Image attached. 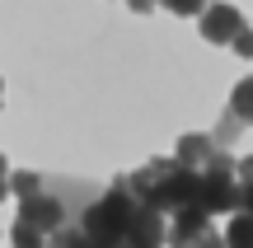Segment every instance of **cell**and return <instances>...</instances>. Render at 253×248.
Masks as SVG:
<instances>
[{
    "label": "cell",
    "instance_id": "obj_1",
    "mask_svg": "<svg viewBox=\"0 0 253 248\" xmlns=\"http://www.w3.org/2000/svg\"><path fill=\"white\" fill-rule=\"evenodd\" d=\"M122 183L141 206H150V211L164 215V211H188V206H197L202 178L192 174V169H178L173 159H150L145 169H136Z\"/></svg>",
    "mask_w": 253,
    "mask_h": 248
},
{
    "label": "cell",
    "instance_id": "obj_2",
    "mask_svg": "<svg viewBox=\"0 0 253 248\" xmlns=\"http://www.w3.org/2000/svg\"><path fill=\"white\" fill-rule=\"evenodd\" d=\"M136 206H141V202L126 192V183L108 187V192H99L89 206H84L80 234H84V239H94V244H103V248H122V230H126V220H131Z\"/></svg>",
    "mask_w": 253,
    "mask_h": 248
},
{
    "label": "cell",
    "instance_id": "obj_3",
    "mask_svg": "<svg viewBox=\"0 0 253 248\" xmlns=\"http://www.w3.org/2000/svg\"><path fill=\"white\" fill-rule=\"evenodd\" d=\"M122 248H164V215L150 206H136L122 230Z\"/></svg>",
    "mask_w": 253,
    "mask_h": 248
},
{
    "label": "cell",
    "instance_id": "obj_4",
    "mask_svg": "<svg viewBox=\"0 0 253 248\" xmlns=\"http://www.w3.org/2000/svg\"><path fill=\"white\" fill-rule=\"evenodd\" d=\"M19 220H28L33 230L52 234V230H61V225H66V206H61V197L33 192V197H24V202H19Z\"/></svg>",
    "mask_w": 253,
    "mask_h": 248
},
{
    "label": "cell",
    "instance_id": "obj_5",
    "mask_svg": "<svg viewBox=\"0 0 253 248\" xmlns=\"http://www.w3.org/2000/svg\"><path fill=\"white\" fill-rule=\"evenodd\" d=\"M211 234V215L188 206V211H173V225H164V244L169 248H192L197 239Z\"/></svg>",
    "mask_w": 253,
    "mask_h": 248
},
{
    "label": "cell",
    "instance_id": "obj_6",
    "mask_svg": "<svg viewBox=\"0 0 253 248\" xmlns=\"http://www.w3.org/2000/svg\"><path fill=\"white\" fill-rule=\"evenodd\" d=\"M244 14H239L235 5H207L202 9V37H207V42H235V33H244Z\"/></svg>",
    "mask_w": 253,
    "mask_h": 248
},
{
    "label": "cell",
    "instance_id": "obj_7",
    "mask_svg": "<svg viewBox=\"0 0 253 248\" xmlns=\"http://www.w3.org/2000/svg\"><path fill=\"white\" fill-rule=\"evenodd\" d=\"M211 155H216L211 136H197V131H192V136H178V150H173V164H178V169H192V174H197V169L207 164Z\"/></svg>",
    "mask_w": 253,
    "mask_h": 248
},
{
    "label": "cell",
    "instance_id": "obj_8",
    "mask_svg": "<svg viewBox=\"0 0 253 248\" xmlns=\"http://www.w3.org/2000/svg\"><path fill=\"white\" fill-rule=\"evenodd\" d=\"M220 244H225V248H253V220H249V211H235V220H230V230H225Z\"/></svg>",
    "mask_w": 253,
    "mask_h": 248
},
{
    "label": "cell",
    "instance_id": "obj_9",
    "mask_svg": "<svg viewBox=\"0 0 253 248\" xmlns=\"http://www.w3.org/2000/svg\"><path fill=\"white\" fill-rule=\"evenodd\" d=\"M230 117H235V122H249V117H253V80H239V84H235Z\"/></svg>",
    "mask_w": 253,
    "mask_h": 248
},
{
    "label": "cell",
    "instance_id": "obj_10",
    "mask_svg": "<svg viewBox=\"0 0 253 248\" xmlns=\"http://www.w3.org/2000/svg\"><path fill=\"white\" fill-rule=\"evenodd\" d=\"M9 239H14V248H47V234H42V230H33L28 220H14Z\"/></svg>",
    "mask_w": 253,
    "mask_h": 248
},
{
    "label": "cell",
    "instance_id": "obj_11",
    "mask_svg": "<svg viewBox=\"0 0 253 248\" xmlns=\"http://www.w3.org/2000/svg\"><path fill=\"white\" fill-rule=\"evenodd\" d=\"M9 192H19V202H24V197H33V192H42V178L38 174H9Z\"/></svg>",
    "mask_w": 253,
    "mask_h": 248
},
{
    "label": "cell",
    "instance_id": "obj_12",
    "mask_svg": "<svg viewBox=\"0 0 253 248\" xmlns=\"http://www.w3.org/2000/svg\"><path fill=\"white\" fill-rule=\"evenodd\" d=\"M47 248H84V234L71 230V225H61V230L47 234Z\"/></svg>",
    "mask_w": 253,
    "mask_h": 248
},
{
    "label": "cell",
    "instance_id": "obj_13",
    "mask_svg": "<svg viewBox=\"0 0 253 248\" xmlns=\"http://www.w3.org/2000/svg\"><path fill=\"white\" fill-rule=\"evenodd\" d=\"M239 127H244V122H235V117H225V122H220V131H216V136H211V145L220 150V145H225V141H235V136H239Z\"/></svg>",
    "mask_w": 253,
    "mask_h": 248
},
{
    "label": "cell",
    "instance_id": "obj_14",
    "mask_svg": "<svg viewBox=\"0 0 253 248\" xmlns=\"http://www.w3.org/2000/svg\"><path fill=\"white\" fill-rule=\"evenodd\" d=\"M164 5H169L173 14H202V9H207V0H164Z\"/></svg>",
    "mask_w": 253,
    "mask_h": 248
},
{
    "label": "cell",
    "instance_id": "obj_15",
    "mask_svg": "<svg viewBox=\"0 0 253 248\" xmlns=\"http://www.w3.org/2000/svg\"><path fill=\"white\" fill-rule=\"evenodd\" d=\"M235 52L239 56H253V33L244 28V33H235Z\"/></svg>",
    "mask_w": 253,
    "mask_h": 248
},
{
    "label": "cell",
    "instance_id": "obj_16",
    "mask_svg": "<svg viewBox=\"0 0 253 248\" xmlns=\"http://www.w3.org/2000/svg\"><path fill=\"white\" fill-rule=\"evenodd\" d=\"M5 197H9V164L0 159V202H5Z\"/></svg>",
    "mask_w": 253,
    "mask_h": 248
},
{
    "label": "cell",
    "instance_id": "obj_17",
    "mask_svg": "<svg viewBox=\"0 0 253 248\" xmlns=\"http://www.w3.org/2000/svg\"><path fill=\"white\" fill-rule=\"evenodd\" d=\"M192 248H225V244H220V234H207V239H197Z\"/></svg>",
    "mask_w": 253,
    "mask_h": 248
},
{
    "label": "cell",
    "instance_id": "obj_18",
    "mask_svg": "<svg viewBox=\"0 0 253 248\" xmlns=\"http://www.w3.org/2000/svg\"><path fill=\"white\" fill-rule=\"evenodd\" d=\"M126 5H131L136 14H145V9H155V5H160V0H126Z\"/></svg>",
    "mask_w": 253,
    "mask_h": 248
}]
</instances>
